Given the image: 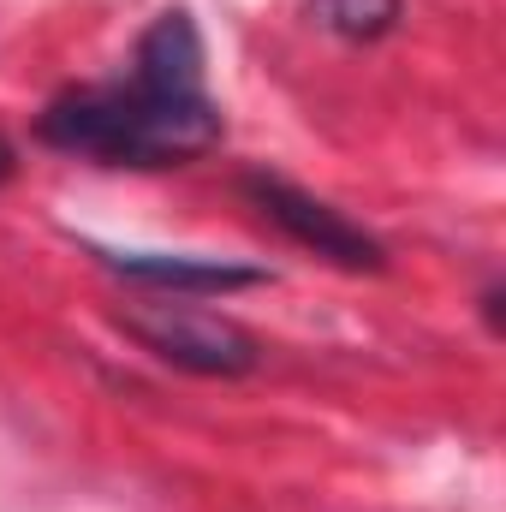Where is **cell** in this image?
Instances as JSON below:
<instances>
[{
  "instance_id": "1",
  "label": "cell",
  "mask_w": 506,
  "mask_h": 512,
  "mask_svg": "<svg viewBox=\"0 0 506 512\" xmlns=\"http://www.w3.org/2000/svg\"><path fill=\"white\" fill-rule=\"evenodd\" d=\"M221 131L227 120L221 102L209 96L203 30L185 6L149 18L126 72L102 84H72L36 114V137L48 149L96 167H131V173L185 167L209 155Z\"/></svg>"
},
{
  "instance_id": "2",
  "label": "cell",
  "mask_w": 506,
  "mask_h": 512,
  "mask_svg": "<svg viewBox=\"0 0 506 512\" xmlns=\"http://www.w3.org/2000/svg\"><path fill=\"white\" fill-rule=\"evenodd\" d=\"M120 328L143 352H155L161 364L173 370H191V376H251L262 364V346L251 334L221 316V310H203L191 298H155V304H137V310H120Z\"/></svg>"
},
{
  "instance_id": "3",
  "label": "cell",
  "mask_w": 506,
  "mask_h": 512,
  "mask_svg": "<svg viewBox=\"0 0 506 512\" xmlns=\"http://www.w3.org/2000/svg\"><path fill=\"white\" fill-rule=\"evenodd\" d=\"M239 191H245V203H251L256 215H262L268 227H280L298 251L322 256V262H334V268H346V274H381V268H387V251H381L376 233H364L346 209L310 197L304 185H292V179H280V173H268V167H251V173L239 179Z\"/></svg>"
},
{
  "instance_id": "4",
  "label": "cell",
  "mask_w": 506,
  "mask_h": 512,
  "mask_svg": "<svg viewBox=\"0 0 506 512\" xmlns=\"http://www.w3.org/2000/svg\"><path fill=\"white\" fill-rule=\"evenodd\" d=\"M108 274H120L131 286L155 292V298H227L262 286L268 268L251 262H227V256H191V251H108V245H84Z\"/></svg>"
},
{
  "instance_id": "5",
  "label": "cell",
  "mask_w": 506,
  "mask_h": 512,
  "mask_svg": "<svg viewBox=\"0 0 506 512\" xmlns=\"http://www.w3.org/2000/svg\"><path fill=\"white\" fill-rule=\"evenodd\" d=\"M405 0H310V24L340 36V42H381L387 30H399Z\"/></svg>"
},
{
  "instance_id": "6",
  "label": "cell",
  "mask_w": 506,
  "mask_h": 512,
  "mask_svg": "<svg viewBox=\"0 0 506 512\" xmlns=\"http://www.w3.org/2000/svg\"><path fill=\"white\" fill-rule=\"evenodd\" d=\"M483 316H489V328H501V280L483 286Z\"/></svg>"
},
{
  "instance_id": "7",
  "label": "cell",
  "mask_w": 506,
  "mask_h": 512,
  "mask_svg": "<svg viewBox=\"0 0 506 512\" xmlns=\"http://www.w3.org/2000/svg\"><path fill=\"white\" fill-rule=\"evenodd\" d=\"M12 167H18V155H12V143H6V137H0V185H6V179H12Z\"/></svg>"
}]
</instances>
